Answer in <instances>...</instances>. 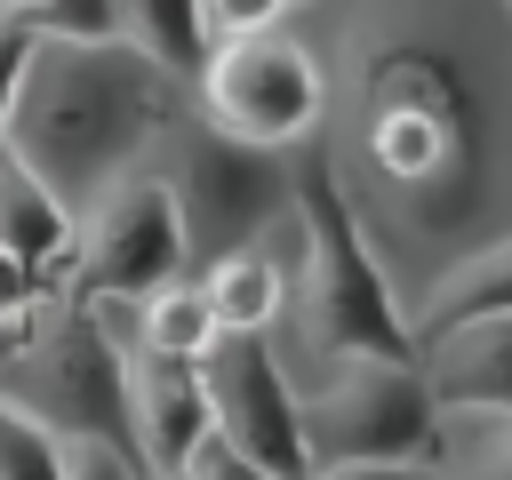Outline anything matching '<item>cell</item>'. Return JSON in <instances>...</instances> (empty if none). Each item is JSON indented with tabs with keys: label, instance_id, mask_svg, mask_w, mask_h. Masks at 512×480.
I'll return each mask as SVG.
<instances>
[{
	"label": "cell",
	"instance_id": "6da1fadb",
	"mask_svg": "<svg viewBox=\"0 0 512 480\" xmlns=\"http://www.w3.org/2000/svg\"><path fill=\"white\" fill-rule=\"evenodd\" d=\"M312 136L408 320L432 272L512 232V8L344 0Z\"/></svg>",
	"mask_w": 512,
	"mask_h": 480
},
{
	"label": "cell",
	"instance_id": "7a4b0ae2",
	"mask_svg": "<svg viewBox=\"0 0 512 480\" xmlns=\"http://www.w3.org/2000/svg\"><path fill=\"white\" fill-rule=\"evenodd\" d=\"M192 104V80L160 72L144 48L112 40H56L32 32V56L16 72V104H8V144L32 160V176L80 208L96 184H112L120 168H136L152 152V136Z\"/></svg>",
	"mask_w": 512,
	"mask_h": 480
},
{
	"label": "cell",
	"instance_id": "3957f363",
	"mask_svg": "<svg viewBox=\"0 0 512 480\" xmlns=\"http://www.w3.org/2000/svg\"><path fill=\"white\" fill-rule=\"evenodd\" d=\"M280 264H288L280 320L296 328V360L304 368L344 360V352H416L408 320H400V296H392L376 248L360 240L336 176H328L320 136L288 144V256Z\"/></svg>",
	"mask_w": 512,
	"mask_h": 480
},
{
	"label": "cell",
	"instance_id": "277c9868",
	"mask_svg": "<svg viewBox=\"0 0 512 480\" xmlns=\"http://www.w3.org/2000/svg\"><path fill=\"white\" fill-rule=\"evenodd\" d=\"M144 168L168 192V216H176V240H184V272H200L224 248L272 240V224H288V152L224 136L200 104H184L152 136Z\"/></svg>",
	"mask_w": 512,
	"mask_h": 480
},
{
	"label": "cell",
	"instance_id": "5b68a950",
	"mask_svg": "<svg viewBox=\"0 0 512 480\" xmlns=\"http://www.w3.org/2000/svg\"><path fill=\"white\" fill-rule=\"evenodd\" d=\"M120 368H128V344L96 320L88 296H64L56 288V296H40L24 312L16 344L0 352V400H16L24 416H40L56 440H104V448L136 456Z\"/></svg>",
	"mask_w": 512,
	"mask_h": 480
},
{
	"label": "cell",
	"instance_id": "8992f818",
	"mask_svg": "<svg viewBox=\"0 0 512 480\" xmlns=\"http://www.w3.org/2000/svg\"><path fill=\"white\" fill-rule=\"evenodd\" d=\"M296 424L312 464H424L432 472V384L416 368V352H344L320 360L312 384H296Z\"/></svg>",
	"mask_w": 512,
	"mask_h": 480
},
{
	"label": "cell",
	"instance_id": "52a82bcc",
	"mask_svg": "<svg viewBox=\"0 0 512 480\" xmlns=\"http://www.w3.org/2000/svg\"><path fill=\"white\" fill-rule=\"evenodd\" d=\"M192 104L240 144L288 152V144H304L320 128V48H304L280 24L216 40L200 56V72H192Z\"/></svg>",
	"mask_w": 512,
	"mask_h": 480
},
{
	"label": "cell",
	"instance_id": "ba28073f",
	"mask_svg": "<svg viewBox=\"0 0 512 480\" xmlns=\"http://www.w3.org/2000/svg\"><path fill=\"white\" fill-rule=\"evenodd\" d=\"M176 272H184V240H176L168 192L144 160L120 168L112 184H96L72 208V256H64V280H56L64 296H144Z\"/></svg>",
	"mask_w": 512,
	"mask_h": 480
},
{
	"label": "cell",
	"instance_id": "9c48e42d",
	"mask_svg": "<svg viewBox=\"0 0 512 480\" xmlns=\"http://www.w3.org/2000/svg\"><path fill=\"white\" fill-rule=\"evenodd\" d=\"M200 392H208V432L232 440L248 464H264L280 480L312 472V448L296 424V368L272 328H224L200 352Z\"/></svg>",
	"mask_w": 512,
	"mask_h": 480
},
{
	"label": "cell",
	"instance_id": "30bf717a",
	"mask_svg": "<svg viewBox=\"0 0 512 480\" xmlns=\"http://www.w3.org/2000/svg\"><path fill=\"white\" fill-rule=\"evenodd\" d=\"M120 392H128V440L144 456L152 480L176 472V456L208 432V392H200V360H168V352H144L128 344V368H120Z\"/></svg>",
	"mask_w": 512,
	"mask_h": 480
},
{
	"label": "cell",
	"instance_id": "8fae6325",
	"mask_svg": "<svg viewBox=\"0 0 512 480\" xmlns=\"http://www.w3.org/2000/svg\"><path fill=\"white\" fill-rule=\"evenodd\" d=\"M432 408H512V312L456 320L416 344Z\"/></svg>",
	"mask_w": 512,
	"mask_h": 480
},
{
	"label": "cell",
	"instance_id": "7c38bea8",
	"mask_svg": "<svg viewBox=\"0 0 512 480\" xmlns=\"http://www.w3.org/2000/svg\"><path fill=\"white\" fill-rule=\"evenodd\" d=\"M0 248H8L16 264H32L40 296H56L64 256H72V208L32 176V160H24L8 136H0Z\"/></svg>",
	"mask_w": 512,
	"mask_h": 480
},
{
	"label": "cell",
	"instance_id": "4fadbf2b",
	"mask_svg": "<svg viewBox=\"0 0 512 480\" xmlns=\"http://www.w3.org/2000/svg\"><path fill=\"white\" fill-rule=\"evenodd\" d=\"M480 312H512V232L464 248L448 272L424 280V296L408 304V344H424V336H440L456 320H480Z\"/></svg>",
	"mask_w": 512,
	"mask_h": 480
},
{
	"label": "cell",
	"instance_id": "5bb4252c",
	"mask_svg": "<svg viewBox=\"0 0 512 480\" xmlns=\"http://www.w3.org/2000/svg\"><path fill=\"white\" fill-rule=\"evenodd\" d=\"M200 296L216 312V328H280V304H288V264L272 240H248V248H224L208 256L200 272Z\"/></svg>",
	"mask_w": 512,
	"mask_h": 480
},
{
	"label": "cell",
	"instance_id": "9a60e30c",
	"mask_svg": "<svg viewBox=\"0 0 512 480\" xmlns=\"http://www.w3.org/2000/svg\"><path fill=\"white\" fill-rule=\"evenodd\" d=\"M432 480H512V408H440Z\"/></svg>",
	"mask_w": 512,
	"mask_h": 480
},
{
	"label": "cell",
	"instance_id": "2e32d148",
	"mask_svg": "<svg viewBox=\"0 0 512 480\" xmlns=\"http://www.w3.org/2000/svg\"><path fill=\"white\" fill-rule=\"evenodd\" d=\"M112 32L128 48H144L160 72L192 80L200 56H208V32H200V0H112Z\"/></svg>",
	"mask_w": 512,
	"mask_h": 480
},
{
	"label": "cell",
	"instance_id": "e0dca14e",
	"mask_svg": "<svg viewBox=\"0 0 512 480\" xmlns=\"http://www.w3.org/2000/svg\"><path fill=\"white\" fill-rule=\"evenodd\" d=\"M216 336H224V328H216V312H208V296H200L192 272H176V280H160V288L136 296V344H144V352L200 360Z\"/></svg>",
	"mask_w": 512,
	"mask_h": 480
},
{
	"label": "cell",
	"instance_id": "ac0fdd59",
	"mask_svg": "<svg viewBox=\"0 0 512 480\" xmlns=\"http://www.w3.org/2000/svg\"><path fill=\"white\" fill-rule=\"evenodd\" d=\"M0 480H72V448L16 400H0Z\"/></svg>",
	"mask_w": 512,
	"mask_h": 480
},
{
	"label": "cell",
	"instance_id": "d6986e66",
	"mask_svg": "<svg viewBox=\"0 0 512 480\" xmlns=\"http://www.w3.org/2000/svg\"><path fill=\"white\" fill-rule=\"evenodd\" d=\"M168 480H280V472H264V464H248L232 440H216V432H200L184 456H176V472Z\"/></svg>",
	"mask_w": 512,
	"mask_h": 480
},
{
	"label": "cell",
	"instance_id": "ffe728a7",
	"mask_svg": "<svg viewBox=\"0 0 512 480\" xmlns=\"http://www.w3.org/2000/svg\"><path fill=\"white\" fill-rule=\"evenodd\" d=\"M32 32H56V40H112V0H40V8H32Z\"/></svg>",
	"mask_w": 512,
	"mask_h": 480
},
{
	"label": "cell",
	"instance_id": "44dd1931",
	"mask_svg": "<svg viewBox=\"0 0 512 480\" xmlns=\"http://www.w3.org/2000/svg\"><path fill=\"white\" fill-rule=\"evenodd\" d=\"M280 16H288V0H200L208 48H216V40H240V32H264V24H280Z\"/></svg>",
	"mask_w": 512,
	"mask_h": 480
},
{
	"label": "cell",
	"instance_id": "7402d4cb",
	"mask_svg": "<svg viewBox=\"0 0 512 480\" xmlns=\"http://www.w3.org/2000/svg\"><path fill=\"white\" fill-rule=\"evenodd\" d=\"M64 448H72V480H152L136 456H120L104 440H64Z\"/></svg>",
	"mask_w": 512,
	"mask_h": 480
},
{
	"label": "cell",
	"instance_id": "603a6c76",
	"mask_svg": "<svg viewBox=\"0 0 512 480\" xmlns=\"http://www.w3.org/2000/svg\"><path fill=\"white\" fill-rule=\"evenodd\" d=\"M24 56H32V24H0V128H8V104H16V72H24Z\"/></svg>",
	"mask_w": 512,
	"mask_h": 480
},
{
	"label": "cell",
	"instance_id": "cb8c5ba5",
	"mask_svg": "<svg viewBox=\"0 0 512 480\" xmlns=\"http://www.w3.org/2000/svg\"><path fill=\"white\" fill-rule=\"evenodd\" d=\"M304 480H432L424 464H368V456H344V464H312Z\"/></svg>",
	"mask_w": 512,
	"mask_h": 480
},
{
	"label": "cell",
	"instance_id": "d4e9b609",
	"mask_svg": "<svg viewBox=\"0 0 512 480\" xmlns=\"http://www.w3.org/2000/svg\"><path fill=\"white\" fill-rule=\"evenodd\" d=\"M40 304V280H32V264H16L8 248H0V320H24Z\"/></svg>",
	"mask_w": 512,
	"mask_h": 480
},
{
	"label": "cell",
	"instance_id": "484cf974",
	"mask_svg": "<svg viewBox=\"0 0 512 480\" xmlns=\"http://www.w3.org/2000/svg\"><path fill=\"white\" fill-rule=\"evenodd\" d=\"M32 8H40V0H0V16H16V24H32Z\"/></svg>",
	"mask_w": 512,
	"mask_h": 480
},
{
	"label": "cell",
	"instance_id": "4316f807",
	"mask_svg": "<svg viewBox=\"0 0 512 480\" xmlns=\"http://www.w3.org/2000/svg\"><path fill=\"white\" fill-rule=\"evenodd\" d=\"M16 328H24V320H0V352H8V344H16Z\"/></svg>",
	"mask_w": 512,
	"mask_h": 480
},
{
	"label": "cell",
	"instance_id": "83f0119b",
	"mask_svg": "<svg viewBox=\"0 0 512 480\" xmlns=\"http://www.w3.org/2000/svg\"><path fill=\"white\" fill-rule=\"evenodd\" d=\"M288 8H312V0H288Z\"/></svg>",
	"mask_w": 512,
	"mask_h": 480
},
{
	"label": "cell",
	"instance_id": "f1b7e54d",
	"mask_svg": "<svg viewBox=\"0 0 512 480\" xmlns=\"http://www.w3.org/2000/svg\"><path fill=\"white\" fill-rule=\"evenodd\" d=\"M504 8H512V0H504Z\"/></svg>",
	"mask_w": 512,
	"mask_h": 480
},
{
	"label": "cell",
	"instance_id": "f546056e",
	"mask_svg": "<svg viewBox=\"0 0 512 480\" xmlns=\"http://www.w3.org/2000/svg\"><path fill=\"white\" fill-rule=\"evenodd\" d=\"M0 24H8V16H0Z\"/></svg>",
	"mask_w": 512,
	"mask_h": 480
}]
</instances>
